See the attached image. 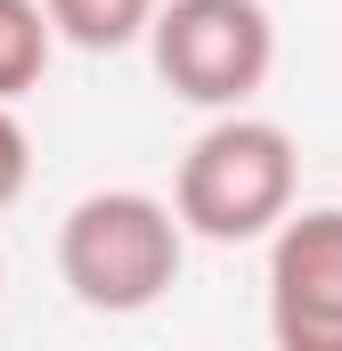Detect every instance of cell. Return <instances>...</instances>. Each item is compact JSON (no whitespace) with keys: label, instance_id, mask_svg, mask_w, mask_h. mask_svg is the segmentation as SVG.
<instances>
[{"label":"cell","instance_id":"6da1fadb","mask_svg":"<svg viewBox=\"0 0 342 351\" xmlns=\"http://www.w3.org/2000/svg\"><path fill=\"white\" fill-rule=\"evenodd\" d=\"M179 262H187V229L147 188H90L57 221V278L82 311H106V319L155 311L179 286Z\"/></svg>","mask_w":342,"mask_h":351},{"label":"cell","instance_id":"5b68a950","mask_svg":"<svg viewBox=\"0 0 342 351\" xmlns=\"http://www.w3.org/2000/svg\"><path fill=\"white\" fill-rule=\"evenodd\" d=\"M41 8H49V33L90 58L147 41V16H155V0H41Z\"/></svg>","mask_w":342,"mask_h":351},{"label":"cell","instance_id":"3957f363","mask_svg":"<svg viewBox=\"0 0 342 351\" xmlns=\"http://www.w3.org/2000/svg\"><path fill=\"white\" fill-rule=\"evenodd\" d=\"M147 49L171 98L187 106H245L269 66H277V25L261 0H155L147 16Z\"/></svg>","mask_w":342,"mask_h":351},{"label":"cell","instance_id":"277c9868","mask_svg":"<svg viewBox=\"0 0 342 351\" xmlns=\"http://www.w3.org/2000/svg\"><path fill=\"white\" fill-rule=\"evenodd\" d=\"M269 335L285 351H342V204L269 229Z\"/></svg>","mask_w":342,"mask_h":351},{"label":"cell","instance_id":"ba28073f","mask_svg":"<svg viewBox=\"0 0 342 351\" xmlns=\"http://www.w3.org/2000/svg\"><path fill=\"white\" fill-rule=\"evenodd\" d=\"M0 278H8V269H0Z\"/></svg>","mask_w":342,"mask_h":351},{"label":"cell","instance_id":"52a82bcc","mask_svg":"<svg viewBox=\"0 0 342 351\" xmlns=\"http://www.w3.org/2000/svg\"><path fill=\"white\" fill-rule=\"evenodd\" d=\"M25 180H33V139H25V123L8 114V98H0V213L25 196Z\"/></svg>","mask_w":342,"mask_h":351},{"label":"cell","instance_id":"8992f818","mask_svg":"<svg viewBox=\"0 0 342 351\" xmlns=\"http://www.w3.org/2000/svg\"><path fill=\"white\" fill-rule=\"evenodd\" d=\"M49 49H57L49 8H41V0H0V98H8V106H16L25 90H41Z\"/></svg>","mask_w":342,"mask_h":351},{"label":"cell","instance_id":"7a4b0ae2","mask_svg":"<svg viewBox=\"0 0 342 351\" xmlns=\"http://www.w3.org/2000/svg\"><path fill=\"white\" fill-rule=\"evenodd\" d=\"M293 180H302L293 139L277 123L245 114V106H220V123L196 131V147L179 156L171 213L204 245H253L293 213Z\"/></svg>","mask_w":342,"mask_h":351}]
</instances>
